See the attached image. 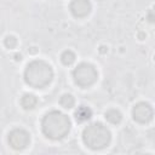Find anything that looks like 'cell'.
<instances>
[{
    "label": "cell",
    "mask_w": 155,
    "mask_h": 155,
    "mask_svg": "<svg viewBox=\"0 0 155 155\" xmlns=\"http://www.w3.org/2000/svg\"><path fill=\"white\" fill-rule=\"evenodd\" d=\"M70 126H71L70 119L65 114L58 110H51L46 113L41 121L42 133L47 138L54 140L64 138L69 133Z\"/></svg>",
    "instance_id": "cell-1"
},
{
    "label": "cell",
    "mask_w": 155,
    "mask_h": 155,
    "mask_svg": "<svg viewBox=\"0 0 155 155\" xmlns=\"http://www.w3.org/2000/svg\"><path fill=\"white\" fill-rule=\"evenodd\" d=\"M53 79V70L48 63L41 59L31 61L24 70V81L33 88H45Z\"/></svg>",
    "instance_id": "cell-2"
},
{
    "label": "cell",
    "mask_w": 155,
    "mask_h": 155,
    "mask_svg": "<svg viewBox=\"0 0 155 155\" xmlns=\"http://www.w3.org/2000/svg\"><path fill=\"white\" fill-rule=\"evenodd\" d=\"M111 133L102 122H93L85 127L82 132V140L85 145L92 150L104 149L109 145Z\"/></svg>",
    "instance_id": "cell-3"
},
{
    "label": "cell",
    "mask_w": 155,
    "mask_h": 155,
    "mask_svg": "<svg viewBox=\"0 0 155 155\" xmlns=\"http://www.w3.org/2000/svg\"><path fill=\"white\" fill-rule=\"evenodd\" d=\"M73 79L78 86L82 88H87L97 81L98 73L92 64L82 62L78 64L76 68L73 70Z\"/></svg>",
    "instance_id": "cell-4"
},
{
    "label": "cell",
    "mask_w": 155,
    "mask_h": 155,
    "mask_svg": "<svg viewBox=\"0 0 155 155\" xmlns=\"http://www.w3.org/2000/svg\"><path fill=\"white\" fill-rule=\"evenodd\" d=\"M30 134L23 128H15L8 133V144L16 150L25 149L29 145Z\"/></svg>",
    "instance_id": "cell-5"
},
{
    "label": "cell",
    "mask_w": 155,
    "mask_h": 155,
    "mask_svg": "<svg viewBox=\"0 0 155 155\" xmlns=\"http://www.w3.org/2000/svg\"><path fill=\"white\" fill-rule=\"evenodd\" d=\"M153 115H154V111L151 105L145 102L137 103L132 109V116L134 121L139 124H148L149 121H151Z\"/></svg>",
    "instance_id": "cell-6"
},
{
    "label": "cell",
    "mask_w": 155,
    "mask_h": 155,
    "mask_svg": "<svg viewBox=\"0 0 155 155\" xmlns=\"http://www.w3.org/2000/svg\"><path fill=\"white\" fill-rule=\"evenodd\" d=\"M69 10L71 15L76 18H84L90 15L92 10V5L90 0H71L69 5Z\"/></svg>",
    "instance_id": "cell-7"
},
{
    "label": "cell",
    "mask_w": 155,
    "mask_h": 155,
    "mask_svg": "<svg viewBox=\"0 0 155 155\" xmlns=\"http://www.w3.org/2000/svg\"><path fill=\"white\" fill-rule=\"evenodd\" d=\"M74 117H75V120H76L79 124L85 122V121H87V120H90V119L92 117V110H91L88 107H86V105H80V107H78V109L75 110Z\"/></svg>",
    "instance_id": "cell-8"
},
{
    "label": "cell",
    "mask_w": 155,
    "mask_h": 155,
    "mask_svg": "<svg viewBox=\"0 0 155 155\" xmlns=\"http://www.w3.org/2000/svg\"><path fill=\"white\" fill-rule=\"evenodd\" d=\"M36 104H38V98H36V96H34L33 93H25V94H23L22 98H21V105H22L25 110L34 109Z\"/></svg>",
    "instance_id": "cell-9"
},
{
    "label": "cell",
    "mask_w": 155,
    "mask_h": 155,
    "mask_svg": "<svg viewBox=\"0 0 155 155\" xmlns=\"http://www.w3.org/2000/svg\"><path fill=\"white\" fill-rule=\"evenodd\" d=\"M104 116H105L107 121L113 124V125H117L122 120V114L117 109H109V110H107Z\"/></svg>",
    "instance_id": "cell-10"
},
{
    "label": "cell",
    "mask_w": 155,
    "mask_h": 155,
    "mask_svg": "<svg viewBox=\"0 0 155 155\" xmlns=\"http://www.w3.org/2000/svg\"><path fill=\"white\" fill-rule=\"evenodd\" d=\"M75 59H76V56H75V53H74L73 51H70V50H65V51L62 52V54H61V61H62V63H63L64 65H71V64L75 62Z\"/></svg>",
    "instance_id": "cell-11"
},
{
    "label": "cell",
    "mask_w": 155,
    "mask_h": 155,
    "mask_svg": "<svg viewBox=\"0 0 155 155\" xmlns=\"http://www.w3.org/2000/svg\"><path fill=\"white\" fill-rule=\"evenodd\" d=\"M59 104L65 109H71L74 107V104H75V99H74V97L71 94L65 93L59 98Z\"/></svg>",
    "instance_id": "cell-12"
},
{
    "label": "cell",
    "mask_w": 155,
    "mask_h": 155,
    "mask_svg": "<svg viewBox=\"0 0 155 155\" xmlns=\"http://www.w3.org/2000/svg\"><path fill=\"white\" fill-rule=\"evenodd\" d=\"M4 44H5V46H6L7 48L12 50V48H15V47L17 46V39H16L13 35H8V36L5 38Z\"/></svg>",
    "instance_id": "cell-13"
},
{
    "label": "cell",
    "mask_w": 155,
    "mask_h": 155,
    "mask_svg": "<svg viewBox=\"0 0 155 155\" xmlns=\"http://www.w3.org/2000/svg\"><path fill=\"white\" fill-rule=\"evenodd\" d=\"M98 51H99V53L104 54V53H107V52H108V47H107V46H104V45H102V46H99Z\"/></svg>",
    "instance_id": "cell-14"
},
{
    "label": "cell",
    "mask_w": 155,
    "mask_h": 155,
    "mask_svg": "<svg viewBox=\"0 0 155 155\" xmlns=\"http://www.w3.org/2000/svg\"><path fill=\"white\" fill-rule=\"evenodd\" d=\"M13 59L17 61V62H18V61H22V54H21V53H15V54H13Z\"/></svg>",
    "instance_id": "cell-15"
},
{
    "label": "cell",
    "mask_w": 155,
    "mask_h": 155,
    "mask_svg": "<svg viewBox=\"0 0 155 155\" xmlns=\"http://www.w3.org/2000/svg\"><path fill=\"white\" fill-rule=\"evenodd\" d=\"M38 52V48L35 47V46H33V47H30L29 48V53H31V54H35Z\"/></svg>",
    "instance_id": "cell-16"
},
{
    "label": "cell",
    "mask_w": 155,
    "mask_h": 155,
    "mask_svg": "<svg viewBox=\"0 0 155 155\" xmlns=\"http://www.w3.org/2000/svg\"><path fill=\"white\" fill-rule=\"evenodd\" d=\"M148 19H149V22H153L154 21V17H153V12L151 11H149V13H148Z\"/></svg>",
    "instance_id": "cell-17"
},
{
    "label": "cell",
    "mask_w": 155,
    "mask_h": 155,
    "mask_svg": "<svg viewBox=\"0 0 155 155\" xmlns=\"http://www.w3.org/2000/svg\"><path fill=\"white\" fill-rule=\"evenodd\" d=\"M144 38H145V34H144V33H139V39L143 40Z\"/></svg>",
    "instance_id": "cell-18"
}]
</instances>
